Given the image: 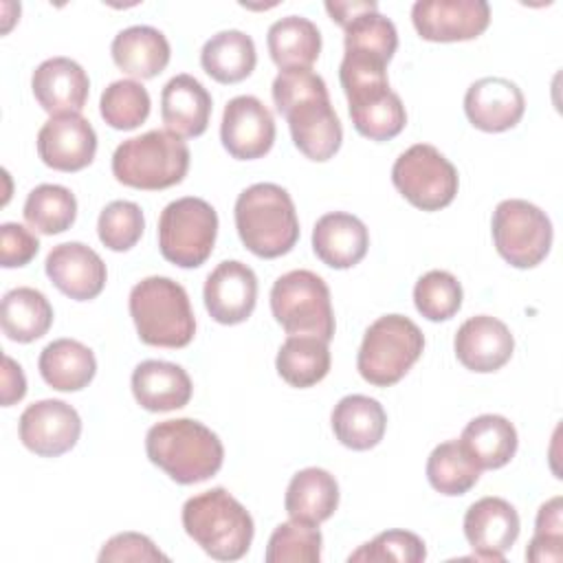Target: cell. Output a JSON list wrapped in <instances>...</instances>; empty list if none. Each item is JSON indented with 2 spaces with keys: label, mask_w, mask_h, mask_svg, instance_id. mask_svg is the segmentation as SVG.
<instances>
[{
  "label": "cell",
  "mask_w": 563,
  "mask_h": 563,
  "mask_svg": "<svg viewBox=\"0 0 563 563\" xmlns=\"http://www.w3.org/2000/svg\"><path fill=\"white\" fill-rule=\"evenodd\" d=\"M271 92L277 112L288 121L295 147L306 158L323 163L339 152L343 128L321 75L310 68L279 70Z\"/></svg>",
  "instance_id": "1"
},
{
  "label": "cell",
  "mask_w": 563,
  "mask_h": 563,
  "mask_svg": "<svg viewBox=\"0 0 563 563\" xmlns=\"http://www.w3.org/2000/svg\"><path fill=\"white\" fill-rule=\"evenodd\" d=\"M145 453L154 466L185 486L213 477L224 462L220 438L194 418L163 420L150 427Z\"/></svg>",
  "instance_id": "2"
},
{
  "label": "cell",
  "mask_w": 563,
  "mask_h": 563,
  "mask_svg": "<svg viewBox=\"0 0 563 563\" xmlns=\"http://www.w3.org/2000/svg\"><path fill=\"white\" fill-rule=\"evenodd\" d=\"M235 229L257 257H282L299 240V220L290 194L275 183H255L235 200Z\"/></svg>",
  "instance_id": "3"
},
{
  "label": "cell",
  "mask_w": 563,
  "mask_h": 563,
  "mask_svg": "<svg viewBox=\"0 0 563 563\" xmlns=\"http://www.w3.org/2000/svg\"><path fill=\"white\" fill-rule=\"evenodd\" d=\"M183 528L216 561L242 559L255 534L249 510L222 486L185 501Z\"/></svg>",
  "instance_id": "4"
},
{
  "label": "cell",
  "mask_w": 563,
  "mask_h": 563,
  "mask_svg": "<svg viewBox=\"0 0 563 563\" xmlns=\"http://www.w3.org/2000/svg\"><path fill=\"white\" fill-rule=\"evenodd\" d=\"M139 339L154 347H185L196 334V317L187 290L163 275L132 286L128 299Z\"/></svg>",
  "instance_id": "5"
},
{
  "label": "cell",
  "mask_w": 563,
  "mask_h": 563,
  "mask_svg": "<svg viewBox=\"0 0 563 563\" xmlns=\"http://www.w3.org/2000/svg\"><path fill=\"white\" fill-rule=\"evenodd\" d=\"M189 169V147L169 130H150L123 141L112 154L114 178L134 189L158 191L178 185Z\"/></svg>",
  "instance_id": "6"
},
{
  "label": "cell",
  "mask_w": 563,
  "mask_h": 563,
  "mask_svg": "<svg viewBox=\"0 0 563 563\" xmlns=\"http://www.w3.org/2000/svg\"><path fill=\"white\" fill-rule=\"evenodd\" d=\"M354 130L369 141H389L407 125L400 97L389 88L387 70L372 66H339Z\"/></svg>",
  "instance_id": "7"
},
{
  "label": "cell",
  "mask_w": 563,
  "mask_h": 563,
  "mask_svg": "<svg viewBox=\"0 0 563 563\" xmlns=\"http://www.w3.org/2000/svg\"><path fill=\"white\" fill-rule=\"evenodd\" d=\"M424 350L422 330L405 314L378 317L363 336L356 369L374 387L396 385Z\"/></svg>",
  "instance_id": "8"
},
{
  "label": "cell",
  "mask_w": 563,
  "mask_h": 563,
  "mask_svg": "<svg viewBox=\"0 0 563 563\" xmlns=\"http://www.w3.org/2000/svg\"><path fill=\"white\" fill-rule=\"evenodd\" d=\"M271 312L288 334L330 341L334 336V312L328 284L312 271L299 268L275 279L271 288Z\"/></svg>",
  "instance_id": "9"
},
{
  "label": "cell",
  "mask_w": 563,
  "mask_h": 563,
  "mask_svg": "<svg viewBox=\"0 0 563 563\" xmlns=\"http://www.w3.org/2000/svg\"><path fill=\"white\" fill-rule=\"evenodd\" d=\"M218 235L216 209L196 196L172 200L158 218L161 255L180 266L198 268L213 251Z\"/></svg>",
  "instance_id": "10"
},
{
  "label": "cell",
  "mask_w": 563,
  "mask_h": 563,
  "mask_svg": "<svg viewBox=\"0 0 563 563\" xmlns=\"http://www.w3.org/2000/svg\"><path fill=\"white\" fill-rule=\"evenodd\" d=\"M391 183L407 202L422 211L449 207L460 187L455 165L429 143H416L396 158Z\"/></svg>",
  "instance_id": "11"
},
{
  "label": "cell",
  "mask_w": 563,
  "mask_h": 563,
  "mask_svg": "<svg viewBox=\"0 0 563 563\" xmlns=\"http://www.w3.org/2000/svg\"><path fill=\"white\" fill-rule=\"evenodd\" d=\"M490 231L497 253L515 268H534L552 246L550 218L521 198H508L495 207Z\"/></svg>",
  "instance_id": "12"
},
{
  "label": "cell",
  "mask_w": 563,
  "mask_h": 563,
  "mask_svg": "<svg viewBox=\"0 0 563 563\" xmlns=\"http://www.w3.org/2000/svg\"><path fill=\"white\" fill-rule=\"evenodd\" d=\"M411 22L427 42H466L488 29L490 7L486 0H418Z\"/></svg>",
  "instance_id": "13"
},
{
  "label": "cell",
  "mask_w": 563,
  "mask_h": 563,
  "mask_svg": "<svg viewBox=\"0 0 563 563\" xmlns=\"http://www.w3.org/2000/svg\"><path fill=\"white\" fill-rule=\"evenodd\" d=\"M22 444L42 457L68 453L81 435V418L77 409L57 398H44L29 405L18 424Z\"/></svg>",
  "instance_id": "14"
},
{
  "label": "cell",
  "mask_w": 563,
  "mask_h": 563,
  "mask_svg": "<svg viewBox=\"0 0 563 563\" xmlns=\"http://www.w3.org/2000/svg\"><path fill=\"white\" fill-rule=\"evenodd\" d=\"M220 141L238 161L262 158L275 143V119L257 97H233L222 112Z\"/></svg>",
  "instance_id": "15"
},
{
  "label": "cell",
  "mask_w": 563,
  "mask_h": 563,
  "mask_svg": "<svg viewBox=\"0 0 563 563\" xmlns=\"http://www.w3.org/2000/svg\"><path fill=\"white\" fill-rule=\"evenodd\" d=\"M42 163L57 172H79L97 154V132L79 112L51 117L37 132Z\"/></svg>",
  "instance_id": "16"
},
{
  "label": "cell",
  "mask_w": 563,
  "mask_h": 563,
  "mask_svg": "<svg viewBox=\"0 0 563 563\" xmlns=\"http://www.w3.org/2000/svg\"><path fill=\"white\" fill-rule=\"evenodd\" d=\"M202 297L213 321L222 325L242 323L255 310L257 277L244 262L224 260L207 275Z\"/></svg>",
  "instance_id": "17"
},
{
  "label": "cell",
  "mask_w": 563,
  "mask_h": 563,
  "mask_svg": "<svg viewBox=\"0 0 563 563\" xmlns=\"http://www.w3.org/2000/svg\"><path fill=\"white\" fill-rule=\"evenodd\" d=\"M519 528L515 506L501 497H482L464 515V537L475 550V559L484 561H504V552L517 541Z\"/></svg>",
  "instance_id": "18"
},
{
  "label": "cell",
  "mask_w": 563,
  "mask_h": 563,
  "mask_svg": "<svg viewBox=\"0 0 563 563\" xmlns=\"http://www.w3.org/2000/svg\"><path fill=\"white\" fill-rule=\"evenodd\" d=\"M44 271L53 286L75 301H88L101 295L108 271L97 251L84 242H64L51 249Z\"/></svg>",
  "instance_id": "19"
},
{
  "label": "cell",
  "mask_w": 563,
  "mask_h": 563,
  "mask_svg": "<svg viewBox=\"0 0 563 563\" xmlns=\"http://www.w3.org/2000/svg\"><path fill=\"white\" fill-rule=\"evenodd\" d=\"M457 361L477 374L501 369L515 350L510 328L490 314H477L466 319L453 339Z\"/></svg>",
  "instance_id": "20"
},
{
  "label": "cell",
  "mask_w": 563,
  "mask_h": 563,
  "mask_svg": "<svg viewBox=\"0 0 563 563\" xmlns=\"http://www.w3.org/2000/svg\"><path fill=\"white\" fill-rule=\"evenodd\" d=\"M526 110L521 88L506 77H482L464 95V112L482 132H506L515 128Z\"/></svg>",
  "instance_id": "21"
},
{
  "label": "cell",
  "mask_w": 563,
  "mask_h": 563,
  "mask_svg": "<svg viewBox=\"0 0 563 563\" xmlns=\"http://www.w3.org/2000/svg\"><path fill=\"white\" fill-rule=\"evenodd\" d=\"M35 101L51 117L66 112H81L88 101L90 79L86 70L70 57L44 59L31 77Z\"/></svg>",
  "instance_id": "22"
},
{
  "label": "cell",
  "mask_w": 563,
  "mask_h": 563,
  "mask_svg": "<svg viewBox=\"0 0 563 563\" xmlns=\"http://www.w3.org/2000/svg\"><path fill=\"white\" fill-rule=\"evenodd\" d=\"M369 246V233L363 220L345 211H332L317 220L312 229V251L330 268L343 271L356 266Z\"/></svg>",
  "instance_id": "23"
},
{
  "label": "cell",
  "mask_w": 563,
  "mask_h": 563,
  "mask_svg": "<svg viewBox=\"0 0 563 563\" xmlns=\"http://www.w3.org/2000/svg\"><path fill=\"white\" fill-rule=\"evenodd\" d=\"M211 95L191 75L172 77L161 90V119L165 128L183 139L200 136L211 117Z\"/></svg>",
  "instance_id": "24"
},
{
  "label": "cell",
  "mask_w": 563,
  "mask_h": 563,
  "mask_svg": "<svg viewBox=\"0 0 563 563\" xmlns=\"http://www.w3.org/2000/svg\"><path fill=\"white\" fill-rule=\"evenodd\" d=\"M191 391L189 374L176 363L147 358L132 372V394L147 411L161 413L180 409L191 400Z\"/></svg>",
  "instance_id": "25"
},
{
  "label": "cell",
  "mask_w": 563,
  "mask_h": 563,
  "mask_svg": "<svg viewBox=\"0 0 563 563\" xmlns=\"http://www.w3.org/2000/svg\"><path fill=\"white\" fill-rule=\"evenodd\" d=\"M110 55L117 68L125 75L152 79L169 64L172 48L163 31L147 24H134L114 35Z\"/></svg>",
  "instance_id": "26"
},
{
  "label": "cell",
  "mask_w": 563,
  "mask_h": 563,
  "mask_svg": "<svg viewBox=\"0 0 563 563\" xmlns=\"http://www.w3.org/2000/svg\"><path fill=\"white\" fill-rule=\"evenodd\" d=\"M336 440L352 451L374 449L387 429V413L376 398L363 394L343 396L330 416Z\"/></svg>",
  "instance_id": "27"
},
{
  "label": "cell",
  "mask_w": 563,
  "mask_h": 563,
  "mask_svg": "<svg viewBox=\"0 0 563 563\" xmlns=\"http://www.w3.org/2000/svg\"><path fill=\"white\" fill-rule=\"evenodd\" d=\"M336 506L339 484L332 473L325 468L308 466L292 475L284 497V508L290 519L319 526L334 515Z\"/></svg>",
  "instance_id": "28"
},
{
  "label": "cell",
  "mask_w": 563,
  "mask_h": 563,
  "mask_svg": "<svg viewBox=\"0 0 563 563\" xmlns=\"http://www.w3.org/2000/svg\"><path fill=\"white\" fill-rule=\"evenodd\" d=\"M37 369L44 383L57 391H79L97 374V358L92 350L75 339H55L40 358Z\"/></svg>",
  "instance_id": "29"
},
{
  "label": "cell",
  "mask_w": 563,
  "mask_h": 563,
  "mask_svg": "<svg viewBox=\"0 0 563 563\" xmlns=\"http://www.w3.org/2000/svg\"><path fill=\"white\" fill-rule=\"evenodd\" d=\"M257 64L253 37L238 29H224L211 35L200 51L202 70L220 84L246 79Z\"/></svg>",
  "instance_id": "30"
},
{
  "label": "cell",
  "mask_w": 563,
  "mask_h": 563,
  "mask_svg": "<svg viewBox=\"0 0 563 563\" xmlns=\"http://www.w3.org/2000/svg\"><path fill=\"white\" fill-rule=\"evenodd\" d=\"M460 442L482 471L506 466L515 457L519 444L517 429L499 413H482L473 418L464 427Z\"/></svg>",
  "instance_id": "31"
},
{
  "label": "cell",
  "mask_w": 563,
  "mask_h": 563,
  "mask_svg": "<svg viewBox=\"0 0 563 563\" xmlns=\"http://www.w3.org/2000/svg\"><path fill=\"white\" fill-rule=\"evenodd\" d=\"M0 325L15 343L37 341L53 325V306L37 288H11L0 303Z\"/></svg>",
  "instance_id": "32"
},
{
  "label": "cell",
  "mask_w": 563,
  "mask_h": 563,
  "mask_svg": "<svg viewBox=\"0 0 563 563\" xmlns=\"http://www.w3.org/2000/svg\"><path fill=\"white\" fill-rule=\"evenodd\" d=\"M271 59L282 68H310L321 53L317 24L301 15H286L271 24L266 33Z\"/></svg>",
  "instance_id": "33"
},
{
  "label": "cell",
  "mask_w": 563,
  "mask_h": 563,
  "mask_svg": "<svg viewBox=\"0 0 563 563\" xmlns=\"http://www.w3.org/2000/svg\"><path fill=\"white\" fill-rule=\"evenodd\" d=\"M330 363L332 358L328 341L303 334H288L275 358L277 374L290 387L299 389L312 387L319 380H323L330 372Z\"/></svg>",
  "instance_id": "34"
},
{
  "label": "cell",
  "mask_w": 563,
  "mask_h": 563,
  "mask_svg": "<svg viewBox=\"0 0 563 563\" xmlns=\"http://www.w3.org/2000/svg\"><path fill=\"white\" fill-rule=\"evenodd\" d=\"M482 475V468L468 455L460 440H446L438 444L427 460V479L433 490L457 497L468 493Z\"/></svg>",
  "instance_id": "35"
},
{
  "label": "cell",
  "mask_w": 563,
  "mask_h": 563,
  "mask_svg": "<svg viewBox=\"0 0 563 563\" xmlns=\"http://www.w3.org/2000/svg\"><path fill=\"white\" fill-rule=\"evenodd\" d=\"M22 216L37 233L57 235L73 227L77 218V198L64 185L42 183L29 191Z\"/></svg>",
  "instance_id": "36"
},
{
  "label": "cell",
  "mask_w": 563,
  "mask_h": 563,
  "mask_svg": "<svg viewBox=\"0 0 563 563\" xmlns=\"http://www.w3.org/2000/svg\"><path fill=\"white\" fill-rule=\"evenodd\" d=\"M345 53L356 57H369L380 64H389L398 48V31L396 24L376 11H365L350 20L345 26Z\"/></svg>",
  "instance_id": "37"
},
{
  "label": "cell",
  "mask_w": 563,
  "mask_h": 563,
  "mask_svg": "<svg viewBox=\"0 0 563 563\" xmlns=\"http://www.w3.org/2000/svg\"><path fill=\"white\" fill-rule=\"evenodd\" d=\"M150 92L141 81L117 79L99 99V112L103 121L114 130H134L150 117Z\"/></svg>",
  "instance_id": "38"
},
{
  "label": "cell",
  "mask_w": 563,
  "mask_h": 563,
  "mask_svg": "<svg viewBox=\"0 0 563 563\" xmlns=\"http://www.w3.org/2000/svg\"><path fill=\"white\" fill-rule=\"evenodd\" d=\"M321 530L306 521L279 523L266 545V563H319L321 561Z\"/></svg>",
  "instance_id": "39"
},
{
  "label": "cell",
  "mask_w": 563,
  "mask_h": 563,
  "mask_svg": "<svg viewBox=\"0 0 563 563\" xmlns=\"http://www.w3.org/2000/svg\"><path fill=\"white\" fill-rule=\"evenodd\" d=\"M462 284L449 271H429L413 286L416 310L429 321H446L462 308Z\"/></svg>",
  "instance_id": "40"
},
{
  "label": "cell",
  "mask_w": 563,
  "mask_h": 563,
  "mask_svg": "<svg viewBox=\"0 0 563 563\" xmlns=\"http://www.w3.org/2000/svg\"><path fill=\"white\" fill-rule=\"evenodd\" d=\"M145 229L143 211L132 200H112L97 220V233L106 249L123 253L136 246Z\"/></svg>",
  "instance_id": "41"
},
{
  "label": "cell",
  "mask_w": 563,
  "mask_h": 563,
  "mask_svg": "<svg viewBox=\"0 0 563 563\" xmlns=\"http://www.w3.org/2000/svg\"><path fill=\"white\" fill-rule=\"evenodd\" d=\"M424 559H427L424 541L416 532H409V530H385L347 556L350 563L352 561L420 563Z\"/></svg>",
  "instance_id": "42"
},
{
  "label": "cell",
  "mask_w": 563,
  "mask_h": 563,
  "mask_svg": "<svg viewBox=\"0 0 563 563\" xmlns=\"http://www.w3.org/2000/svg\"><path fill=\"white\" fill-rule=\"evenodd\" d=\"M101 563H119V561H141V563H152V561H169L167 554H163L154 541L141 532H119L110 537L101 552H99Z\"/></svg>",
  "instance_id": "43"
},
{
  "label": "cell",
  "mask_w": 563,
  "mask_h": 563,
  "mask_svg": "<svg viewBox=\"0 0 563 563\" xmlns=\"http://www.w3.org/2000/svg\"><path fill=\"white\" fill-rule=\"evenodd\" d=\"M40 251V240L24 224L4 222L0 227V264L4 268L26 266Z\"/></svg>",
  "instance_id": "44"
},
{
  "label": "cell",
  "mask_w": 563,
  "mask_h": 563,
  "mask_svg": "<svg viewBox=\"0 0 563 563\" xmlns=\"http://www.w3.org/2000/svg\"><path fill=\"white\" fill-rule=\"evenodd\" d=\"M563 556V534L552 532H534L528 543L526 559L534 563H559Z\"/></svg>",
  "instance_id": "45"
},
{
  "label": "cell",
  "mask_w": 563,
  "mask_h": 563,
  "mask_svg": "<svg viewBox=\"0 0 563 563\" xmlns=\"http://www.w3.org/2000/svg\"><path fill=\"white\" fill-rule=\"evenodd\" d=\"M4 369H2V405L11 407L13 402H20L26 394V378L22 367L9 356L4 354L2 358Z\"/></svg>",
  "instance_id": "46"
},
{
  "label": "cell",
  "mask_w": 563,
  "mask_h": 563,
  "mask_svg": "<svg viewBox=\"0 0 563 563\" xmlns=\"http://www.w3.org/2000/svg\"><path fill=\"white\" fill-rule=\"evenodd\" d=\"M534 532H552L563 534V517H561V497H552L541 504L534 521Z\"/></svg>",
  "instance_id": "47"
},
{
  "label": "cell",
  "mask_w": 563,
  "mask_h": 563,
  "mask_svg": "<svg viewBox=\"0 0 563 563\" xmlns=\"http://www.w3.org/2000/svg\"><path fill=\"white\" fill-rule=\"evenodd\" d=\"M378 4L374 0H356V2H325V11L330 13V18L339 24L345 26L350 20H354L356 15L365 13V11H376Z\"/></svg>",
  "instance_id": "48"
}]
</instances>
